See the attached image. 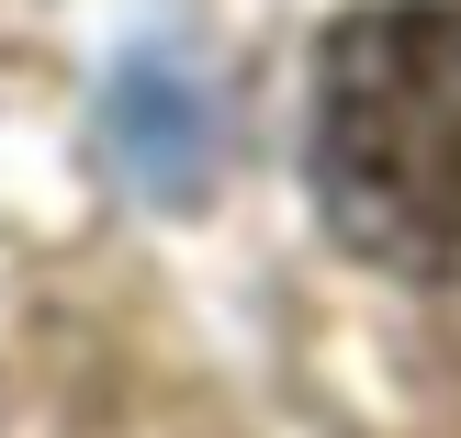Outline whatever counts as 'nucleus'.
Instances as JSON below:
<instances>
[{
    "label": "nucleus",
    "mask_w": 461,
    "mask_h": 438,
    "mask_svg": "<svg viewBox=\"0 0 461 438\" xmlns=\"http://www.w3.org/2000/svg\"><path fill=\"white\" fill-rule=\"evenodd\" d=\"M304 169L372 270L461 282V0H372L338 22Z\"/></svg>",
    "instance_id": "obj_1"
}]
</instances>
